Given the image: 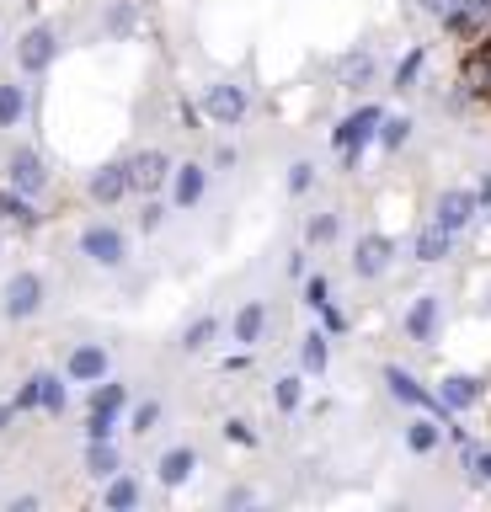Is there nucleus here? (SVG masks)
<instances>
[{"instance_id":"1","label":"nucleus","mask_w":491,"mask_h":512,"mask_svg":"<svg viewBox=\"0 0 491 512\" xmlns=\"http://www.w3.org/2000/svg\"><path fill=\"white\" fill-rule=\"evenodd\" d=\"M43 278L38 272H17V278H6V288H0V315L6 320H33L43 310Z\"/></svg>"},{"instance_id":"2","label":"nucleus","mask_w":491,"mask_h":512,"mask_svg":"<svg viewBox=\"0 0 491 512\" xmlns=\"http://www.w3.org/2000/svg\"><path fill=\"white\" fill-rule=\"evenodd\" d=\"M17 411H49V416H59L70 406V395H65V379L59 374H33V379H22V390H17V400H11Z\"/></svg>"},{"instance_id":"3","label":"nucleus","mask_w":491,"mask_h":512,"mask_svg":"<svg viewBox=\"0 0 491 512\" xmlns=\"http://www.w3.org/2000/svg\"><path fill=\"white\" fill-rule=\"evenodd\" d=\"M379 123H385V112L379 107H358V112H347V118L331 128V150H347V155H358L363 144H369L379 134Z\"/></svg>"},{"instance_id":"4","label":"nucleus","mask_w":491,"mask_h":512,"mask_svg":"<svg viewBox=\"0 0 491 512\" xmlns=\"http://www.w3.org/2000/svg\"><path fill=\"white\" fill-rule=\"evenodd\" d=\"M81 256H91L97 267H123L129 240H123V230H113V224H86L81 230Z\"/></svg>"},{"instance_id":"5","label":"nucleus","mask_w":491,"mask_h":512,"mask_svg":"<svg viewBox=\"0 0 491 512\" xmlns=\"http://www.w3.org/2000/svg\"><path fill=\"white\" fill-rule=\"evenodd\" d=\"M54 54H59V32L49 27V22H38V27H27L22 32V43H17V64L27 75H43L54 64Z\"/></svg>"},{"instance_id":"6","label":"nucleus","mask_w":491,"mask_h":512,"mask_svg":"<svg viewBox=\"0 0 491 512\" xmlns=\"http://www.w3.org/2000/svg\"><path fill=\"white\" fill-rule=\"evenodd\" d=\"M86 192H91V203H123V192H134V176H129V160H107L102 171H91V182H86Z\"/></svg>"},{"instance_id":"7","label":"nucleus","mask_w":491,"mask_h":512,"mask_svg":"<svg viewBox=\"0 0 491 512\" xmlns=\"http://www.w3.org/2000/svg\"><path fill=\"white\" fill-rule=\"evenodd\" d=\"M6 176H11V187H17V192H27V198H38V192L49 187V166H43L38 150H11Z\"/></svg>"},{"instance_id":"8","label":"nucleus","mask_w":491,"mask_h":512,"mask_svg":"<svg viewBox=\"0 0 491 512\" xmlns=\"http://www.w3.org/2000/svg\"><path fill=\"white\" fill-rule=\"evenodd\" d=\"M475 208H481V198H475L470 187H449V192L438 198V208H433V224H443L449 235H459V230L475 219Z\"/></svg>"},{"instance_id":"9","label":"nucleus","mask_w":491,"mask_h":512,"mask_svg":"<svg viewBox=\"0 0 491 512\" xmlns=\"http://www.w3.org/2000/svg\"><path fill=\"white\" fill-rule=\"evenodd\" d=\"M107 368H113V358H107V347H97V342H81L65 358V379H75V384H97V379H107Z\"/></svg>"},{"instance_id":"10","label":"nucleus","mask_w":491,"mask_h":512,"mask_svg":"<svg viewBox=\"0 0 491 512\" xmlns=\"http://www.w3.org/2000/svg\"><path fill=\"white\" fill-rule=\"evenodd\" d=\"M203 112H209L214 123H241L246 118V86H230V80L209 86L203 91Z\"/></svg>"},{"instance_id":"11","label":"nucleus","mask_w":491,"mask_h":512,"mask_svg":"<svg viewBox=\"0 0 491 512\" xmlns=\"http://www.w3.org/2000/svg\"><path fill=\"white\" fill-rule=\"evenodd\" d=\"M438 320H443V304H438V294H422L417 304L406 310V336L411 342H438Z\"/></svg>"},{"instance_id":"12","label":"nucleus","mask_w":491,"mask_h":512,"mask_svg":"<svg viewBox=\"0 0 491 512\" xmlns=\"http://www.w3.org/2000/svg\"><path fill=\"white\" fill-rule=\"evenodd\" d=\"M390 256H395L390 235H363L358 251H353V272H358V278H379V272L390 267Z\"/></svg>"},{"instance_id":"13","label":"nucleus","mask_w":491,"mask_h":512,"mask_svg":"<svg viewBox=\"0 0 491 512\" xmlns=\"http://www.w3.org/2000/svg\"><path fill=\"white\" fill-rule=\"evenodd\" d=\"M374 75H379V64H374V54H363V48L337 59V86H347V91H369Z\"/></svg>"},{"instance_id":"14","label":"nucleus","mask_w":491,"mask_h":512,"mask_svg":"<svg viewBox=\"0 0 491 512\" xmlns=\"http://www.w3.org/2000/svg\"><path fill=\"white\" fill-rule=\"evenodd\" d=\"M203 187H209V171H203L198 160H187V166H177V176H171V203L193 208L203 198Z\"/></svg>"},{"instance_id":"15","label":"nucleus","mask_w":491,"mask_h":512,"mask_svg":"<svg viewBox=\"0 0 491 512\" xmlns=\"http://www.w3.org/2000/svg\"><path fill=\"white\" fill-rule=\"evenodd\" d=\"M385 384H390V395H395V400H406V406H427V411H438V416H449V411H443V406H438V400H427V395H422V384H417V379H411V374H406V368H395V363H385Z\"/></svg>"},{"instance_id":"16","label":"nucleus","mask_w":491,"mask_h":512,"mask_svg":"<svg viewBox=\"0 0 491 512\" xmlns=\"http://www.w3.org/2000/svg\"><path fill=\"white\" fill-rule=\"evenodd\" d=\"M193 470H198V454H193L187 443L166 448V454H161V464H155V475H161L166 486H182V480H193Z\"/></svg>"},{"instance_id":"17","label":"nucleus","mask_w":491,"mask_h":512,"mask_svg":"<svg viewBox=\"0 0 491 512\" xmlns=\"http://www.w3.org/2000/svg\"><path fill=\"white\" fill-rule=\"evenodd\" d=\"M166 171H171V166H166V155H161V150H145V155H134V160H129V176H134V187H139V192H155V187L166 182Z\"/></svg>"},{"instance_id":"18","label":"nucleus","mask_w":491,"mask_h":512,"mask_svg":"<svg viewBox=\"0 0 491 512\" xmlns=\"http://www.w3.org/2000/svg\"><path fill=\"white\" fill-rule=\"evenodd\" d=\"M262 331H267V304H257V299L241 304V310H235V342L251 352V347L262 342Z\"/></svg>"},{"instance_id":"19","label":"nucleus","mask_w":491,"mask_h":512,"mask_svg":"<svg viewBox=\"0 0 491 512\" xmlns=\"http://www.w3.org/2000/svg\"><path fill=\"white\" fill-rule=\"evenodd\" d=\"M449 246H454V235L443 230V224H422V230H417V240H411V251H417V262H443V256H449Z\"/></svg>"},{"instance_id":"20","label":"nucleus","mask_w":491,"mask_h":512,"mask_svg":"<svg viewBox=\"0 0 491 512\" xmlns=\"http://www.w3.org/2000/svg\"><path fill=\"white\" fill-rule=\"evenodd\" d=\"M475 395H481V379H470V374H454V379H443V390H438V406H443V411H465V406H475Z\"/></svg>"},{"instance_id":"21","label":"nucleus","mask_w":491,"mask_h":512,"mask_svg":"<svg viewBox=\"0 0 491 512\" xmlns=\"http://www.w3.org/2000/svg\"><path fill=\"white\" fill-rule=\"evenodd\" d=\"M118 470H123V459H118L113 438H91V448H86V475L107 480V475H118Z\"/></svg>"},{"instance_id":"22","label":"nucleus","mask_w":491,"mask_h":512,"mask_svg":"<svg viewBox=\"0 0 491 512\" xmlns=\"http://www.w3.org/2000/svg\"><path fill=\"white\" fill-rule=\"evenodd\" d=\"M22 118H27V86L0 80V128H17Z\"/></svg>"},{"instance_id":"23","label":"nucleus","mask_w":491,"mask_h":512,"mask_svg":"<svg viewBox=\"0 0 491 512\" xmlns=\"http://www.w3.org/2000/svg\"><path fill=\"white\" fill-rule=\"evenodd\" d=\"M438 443H443V422H433V416H417V422L406 427V448H411V454H433Z\"/></svg>"},{"instance_id":"24","label":"nucleus","mask_w":491,"mask_h":512,"mask_svg":"<svg viewBox=\"0 0 491 512\" xmlns=\"http://www.w3.org/2000/svg\"><path fill=\"white\" fill-rule=\"evenodd\" d=\"M0 214H6L11 224H22V230H33V224H38V208H33V198H27V192H17V187H6V192H0Z\"/></svg>"},{"instance_id":"25","label":"nucleus","mask_w":491,"mask_h":512,"mask_svg":"<svg viewBox=\"0 0 491 512\" xmlns=\"http://www.w3.org/2000/svg\"><path fill=\"white\" fill-rule=\"evenodd\" d=\"M273 400H278L283 416H294L299 406H305V379H299V374H278L273 379Z\"/></svg>"},{"instance_id":"26","label":"nucleus","mask_w":491,"mask_h":512,"mask_svg":"<svg viewBox=\"0 0 491 512\" xmlns=\"http://www.w3.org/2000/svg\"><path fill=\"white\" fill-rule=\"evenodd\" d=\"M102 390L91 395V411H107V416H123V406H129V384H113V379H97Z\"/></svg>"},{"instance_id":"27","label":"nucleus","mask_w":491,"mask_h":512,"mask_svg":"<svg viewBox=\"0 0 491 512\" xmlns=\"http://www.w3.org/2000/svg\"><path fill=\"white\" fill-rule=\"evenodd\" d=\"M107 507H139V480L134 475H107Z\"/></svg>"},{"instance_id":"28","label":"nucleus","mask_w":491,"mask_h":512,"mask_svg":"<svg viewBox=\"0 0 491 512\" xmlns=\"http://www.w3.org/2000/svg\"><path fill=\"white\" fill-rule=\"evenodd\" d=\"M214 336H219V320H214V315H203V320H193V326H187L182 352H203V347H214Z\"/></svg>"},{"instance_id":"29","label":"nucleus","mask_w":491,"mask_h":512,"mask_svg":"<svg viewBox=\"0 0 491 512\" xmlns=\"http://www.w3.org/2000/svg\"><path fill=\"white\" fill-rule=\"evenodd\" d=\"M134 27H139V11L129 6V0H118V6L107 11V32H113V38H129Z\"/></svg>"},{"instance_id":"30","label":"nucleus","mask_w":491,"mask_h":512,"mask_svg":"<svg viewBox=\"0 0 491 512\" xmlns=\"http://www.w3.org/2000/svg\"><path fill=\"white\" fill-rule=\"evenodd\" d=\"M299 363H305L310 374H321V368H326V331H310V336H305V347H299Z\"/></svg>"},{"instance_id":"31","label":"nucleus","mask_w":491,"mask_h":512,"mask_svg":"<svg viewBox=\"0 0 491 512\" xmlns=\"http://www.w3.org/2000/svg\"><path fill=\"white\" fill-rule=\"evenodd\" d=\"M305 235H310V246H326V240H337V235H342V214H315Z\"/></svg>"},{"instance_id":"32","label":"nucleus","mask_w":491,"mask_h":512,"mask_svg":"<svg viewBox=\"0 0 491 512\" xmlns=\"http://www.w3.org/2000/svg\"><path fill=\"white\" fill-rule=\"evenodd\" d=\"M379 128H385V134H374V139L385 144V150H401V144L411 139V118H401V112H395V118H385Z\"/></svg>"},{"instance_id":"33","label":"nucleus","mask_w":491,"mask_h":512,"mask_svg":"<svg viewBox=\"0 0 491 512\" xmlns=\"http://www.w3.org/2000/svg\"><path fill=\"white\" fill-rule=\"evenodd\" d=\"M155 422H161V400H139V406H134V432H139V438H145V432H155Z\"/></svg>"},{"instance_id":"34","label":"nucleus","mask_w":491,"mask_h":512,"mask_svg":"<svg viewBox=\"0 0 491 512\" xmlns=\"http://www.w3.org/2000/svg\"><path fill=\"white\" fill-rule=\"evenodd\" d=\"M417 75H422V48H411V54L401 59V70H395V86L406 91V86H411V80H417Z\"/></svg>"},{"instance_id":"35","label":"nucleus","mask_w":491,"mask_h":512,"mask_svg":"<svg viewBox=\"0 0 491 512\" xmlns=\"http://www.w3.org/2000/svg\"><path fill=\"white\" fill-rule=\"evenodd\" d=\"M113 427H118V416H107V411L86 416V438H113Z\"/></svg>"},{"instance_id":"36","label":"nucleus","mask_w":491,"mask_h":512,"mask_svg":"<svg viewBox=\"0 0 491 512\" xmlns=\"http://www.w3.org/2000/svg\"><path fill=\"white\" fill-rule=\"evenodd\" d=\"M310 182H315V166H310V160H299V166L289 171V192L299 198V192H310Z\"/></svg>"},{"instance_id":"37","label":"nucleus","mask_w":491,"mask_h":512,"mask_svg":"<svg viewBox=\"0 0 491 512\" xmlns=\"http://www.w3.org/2000/svg\"><path fill=\"white\" fill-rule=\"evenodd\" d=\"M225 432H230V443H257V427L241 422V416H235V422H225Z\"/></svg>"},{"instance_id":"38","label":"nucleus","mask_w":491,"mask_h":512,"mask_svg":"<svg viewBox=\"0 0 491 512\" xmlns=\"http://www.w3.org/2000/svg\"><path fill=\"white\" fill-rule=\"evenodd\" d=\"M321 320H326V331H337V336L347 331V320H342V310H337V304H331V299L321 304Z\"/></svg>"},{"instance_id":"39","label":"nucleus","mask_w":491,"mask_h":512,"mask_svg":"<svg viewBox=\"0 0 491 512\" xmlns=\"http://www.w3.org/2000/svg\"><path fill=\"white\" fill-rule=\"evenodd\" d=\"M422 11H427V16H438V22H443V16H454V11H459V0H422Z\"/></svg>"},{"instance_id":"40","label":"nucleus","mask_w":491,"mask_h":512,"mask_svg":"<svg viewBox=\"0 0 491 512\" xmlns=\"http://www.w3.org/2000/svg\"><path fill=\"white\" fill-rule=\"evenodd\" d=\"M305 304H310V310H321V304H326V283H321V278L305 283Z\"/></svg>"},{"instance_id":"41","label":"nucleus","mask_w":491,"mask_h":512,"mask_svg":"<svg viewBox=\"0 0 491 512\" xmlns=\"http://www.w3.org/2000/svg\"><path fill=\"white\" fill-rule=\"evenodd\" d=\"M230 507H257V491H246V486H235L230 496H225Z\"/></svg>"},{"instance_id":"42","label":"nucleus","mask_w":491,"mask_h":512,"mask_svg":"<svg viewBox=\"0 0 491 512\" xmlns=\"http://www.w3.org/2000/svg\"><path fill=\"white\" fill-rule=\"evenodd\" d=\"M161 214H166L161 203H145V214H139V224H145V230H155V224H161Z\"/></svg>"},{"instance_id":"43","label":"nucleus","mask_w":491,"mask_h":512,"mask_svg":"<svg viewBox=\"0 0 491 512\" xmlns=\"http://www.w3.org/2000/svg\"><path fill=\"white\" fill-rule=\"evenodd\" d=\"M475 470H481V480H491V454H475Z\"/></svg>"},{"instance_id":"44","label":"nucleus","mask_w":491,"mask_h":512,"mask_svg":"<svg viewBox=\"0 0 491 512\" xmlns=\"http://www.w3.org/2000/svg\"><path fill=\"white\" fill-rule=\"evenodd\" d=\"M11 416H17V406H0V432L11 427Z\"/></svg>"},{"instance_id":"45","label":"nucleus","mask_w":491,"mask_h":512,"mask_svg":"<svg viewBox=\"0 0 491 512\" xmlns=\"http://www.w3.org/2000/svg\"><path fill=\"white\" fill-rule=\"evenodd\" d=\"M475 198H481V203H491V176H486V182H481V192H475Z\"/></svg>"}]
</instances>
